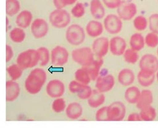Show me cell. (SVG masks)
Returning <instances> with one entry per match:
<instances>
[{
	"label": "cell",
	"mask_w": 158,
	"mask_h": 128,
	"mask_svg": "<svg viewBox=\"0 0 158 128\" xmlns=\"http://www.w3.org/2000/svg\"><path fill=\"white\" fill-rule=\"evenodd\" d=\"M83 85L77 81H73L69 85V90L73 94H77Z\"/></svg>",
	"instance_id": "cell-43"
},
{
	"label": "cell",
	"mask_w": 158,
	"mask_h": 128,
	"mask_svg": "<svg viewBox=\"0 0 158 128\" xmlns=\"http://www.w3.org/2000/svg\"><path fill=\"white\" fill-rule=\"evenodd\" d=\"M145 44L148 47L154 48L158 46V35L151 32L147 33L144 37Z\"/></svg>",
	"instance_id": "cell-36"
},
{
	"label": "cell",
	"mask_w": 158,
	"mask_h": 128,
	"mask_svg": "<svg viewBox=\"0 0 158 128\" xmlns=\"http://www.w3.org/2000/svg\"><path fill=\"white\" fill-rule=\"evenodd\" d=\"M13 56V52L12 47L9 45L6 46V61L8 62L12 59Z\"/></svg>",
	"instance_id": "cell-45"
},
{
	"label": "cell",
	"mask_w": 158,
	"mask_h": 128,
	"mask_svg": "<svg viewBox=\"0 0 158 128\" xmlns=\"http://www.w3.org/2000/svg\"><path fill=\"white\" fill-rule=\"evenodd\" d=\"M90 12L96 20H101L105 16V10L100 0H92L90 4Z\"/></svg>",
	"instance_id": "cell-22"
},
{
	"label": "cell",
	"mask_w": 158,
	"mask_h": 128,
	"mask_svg": "<svg viewBox=\"0 0 158 128\" xmlns=\"http://www.w3.org/2000/svg\"><path fill=\"white\" fill-rule=\"evenodd\" d=\"M94 54L89 47H81L72 51L73 60L82 66H86L94 60Z\"/></svg>",
	"instance_id": "cell-5"
},
{
	"label": "cell",
	"mask_w": 158,
	"mask_h": 128,
	"mask_svg": "<svg viewBox=\"0 0 158 128\" xmlns=\"http://www.w3.org/2000/svg\"><path fill=\"white\" fill-rule=\"evenodd\" d=\"M129 45L131 48L137 52L143 50L146 45L144 37L142 33H135L130 37Z\"/></svg>",
	"instance_id": "cell-25"
},
{
	"label": "cell",
	"mask_w": 158,
	"mask_h": 128,
	"mask_svg": "<svg viewBox=\"0 0 158 128\" xmlns=\"http://www.w3.org/2000/svg\"><path fill=\"white\" fill-rule=\"evenodd\" d=\"M124 59L125 62L129 64H134L139 60V54L137 51L129 48L125 50V52L123 54Z\"/></svg>",
	"instance_id": "cell-34"
},
{
	"label": "cell",
	"mask_w": 158,
	"mask_h": 128,
	"mask_svg": "<svg viewBox=\"0 0 158 128\" xmlns=\"http://www.w3.org/2000/svg\"><path fill=\"white\" fill-rule=\"evenodd\" d=\"M104 63V61L102 59L94 60L92 63L86 66H83V68L86 71L89 75L91 80L96 81L98 78L100 74V69Z\"/></svg>",
	"instance_id": "cell-19"
},
{
	"label": "cell",
	"mask_w": 158,
	"mask_h": 128,
	"mask_svg": "<svg viewBox=\"0 0 158 128\" xmlns=\"http://www.w3.org/2000/svg\"><path fill=\"white\" fill-rule=\"evenodd\" d=\"M86 38L83 28L81 25L74 24L69 26L66 32V39L72 46H79L82 44Z\"/></svg>",
	"instance_id": "cell-3"
},
{
	"label": "cell",
	"mask_w": 158,
	"mask_h": 128,
	"mask_svg": "<svg viewBox=\"0 0 158 128\" xmlns=\"http://www.w3.org/2000/svg\"><path fill=\"white\" fill-rule=\"evenodd\" d=\"M75 78L78 82L86 85H87L91 81L89 75L83 68L78 69L75 71Z\"/></svg>",
	"instance_id": "cell-31"
},
{
	"label": "cell",
	"mask_w": 158,
	"mask_h": 128,
	"mask_svg": "<svg viewBox=\"0 0 158 128\" xmlns=\"http://www.w3.org/2000/svg\"><path fill=\"white\" fill-rule=\"evenodd\" d=\"M93 90L91 87L86 85H83L79 92L77 93V95L79 99H87L91 96Z\"/></svg>",
	"instance_id": "cell-39"
},
{
	"label": "cell",
	"mask_w": 158,
	"mask_h": 128,
	"mask_svg": "<svg viewBox=\"0 0 158 128\" xmlns=\"http://www.w3.org/2000/svg\"><path fill=\"white\" fill-rule=\"evenodd\" d=\"M104 5L108 8L117 9L123 3L122 0H102Z\"/></svg>",
	"instance_id": "cell-42"
},
{
	"label": "cell",
	"mask_w": 158,
	"mask_h": 128,
	"mask_svg": "<svg viewBox=\"0 0 158 128\" xmlns=\"http://www.w3.org/2000/svg\"><path fill=\"white\" fill-rule=\"evenodd\" d=\"M104 27L110 35L118 34L123 28L122 20L115 14H109L104 19Z\"/></svg>",
	"instance_id": "cell-6"
},
{
	"label": "cell",
	"mask_w": 158,
	"mask_h": 128,
	"mask_svg": "<svg viewBox=\"0 0 158 128\" xmlns=\"http://www.w3.org/2000/svg\"><path fill=\"white\" fill-rule=\"evenodd\" d=\"M141 94V91L136 86H131L125 90L124 98L129 104H136Z\"/></svg>",
	"instance_id": "cell-27"
},
{
	"label": "cell",
	"mask_w": 158,
	"mask_h": 128,
	"mask_svg": "<svg viewBox=\"0 0 158 128\" xmlns=\"http://www.w3.org/2000/svg\"><path fill=\"white\" fill-rule=\"evenodd\" d=\"M55 7L56 9H61L67 6L66 0H53Z\"/></svg>",
	"instance_id": "cell-44"
},
{
	"label": "cell",
	"mask_w": 158,
	"mask_h": 128,
	"mask_svg": "<svg viewBox=\"0 0 158 128\" xmlns=\"http://www.w3.org/2000/svg\"><path fill=\"white\" fill-rule=\"evenodd\" d=\"M6 100L7 102H13L17 98L20 93V88L15 81H8L6 82Z\"/></svg>",
	"instance_id": "cell-18"
},
{
	"label": "cell",
	"mask_w": 158,
	"mask_h": 128,
	"mask_svg": "<svg viewBox=\"0 0 158 128\" xmlns=\"http://www.w3.org/2000/svg\"><path fill=\"white\" fill-rule=\"evenodd\" d=\"M49 27L48 23L44 19H36L31 25V31L35 39H42L48 32Z\"/></svg>",
	"instance_id": "cell-10"
},
{
	"label": "cell",
	"mask_w": 158,
	"mask_h": 128,
	"mask_svg": "<svg viewBox=\"0 0 158 128\" xmlns=\"http://www.w3.org/2000/svg\"><path fill=\"white\" fill-rule=\"evenodd\" d=\"M82 111V106L79 103L74 102L70 103L67 106L66 114L67 117L71 120H77L81 116Z\"/></svg>",
	"instance_id": "cell-24"
},
{
	"label": "cell",
	"mask_w": 158,
	"mask_h": 128,
	"mask_svg": "<svg viewBox=\"0 0 158 128\" xmlns=\"http://www.w3.org/2000/svg\"><path fill=\"white\" fill-rule=\"evenodd\" d=\"M68 51L62 46H58L51 52V60L55 67H62L66 64L69 60Z\"/></svg>",
	"instance_id": "cell-8"
},
{
	"label": "cell",
	"mask_w": 158,
	"mask_h": 128,
	"mask_svg": "<svg viewBox=\"0 0 158 128\" xmlns=\"http://www.w3.org/2000/svg\"><path fill=\"white\" fill-rule=\"evenodd\" d=\"M65 87L63 83L58 79L50 81L46 86V93L51 98H58L64 93Z\"/></svg>",
	"instance_id": "cell-12"
},
{
	"label": "cell",
	"mask_w": 158,
	"mask_h": 128,
	"mask_svg": "<svg viewBox=\"0 0 158 128\" xmlns=\"http://www.w3.org/2000/svg\"><path fill=\"white\" fill-rule=\"evenodd\" d=\"M7 72L13 81H16L22 75L23 69L17 64H13L7 68Z\"/></svg>",
	"instance_id": "cell-32"
},
{
	"label": "cell",
	"mask_w": 158,
	"mask_h": 128,
	"mask_svg": "<svg viewBox=\"0 0 158 128\" xmlns=\"http://www.w3.org/2000/svg\"><path fill=\"white\" fill-rule=\"evenodd\" d=\"M115 84L114 78L112 75L98 76L96 79V87L97 90L105 93L110 91Z\"/></svg>",
	"instance_id": "cell-15"
},
{
	"label": "cell",
	"mask_w": 158,
	"mask_h": 128,
	"mask_svg": "<svg viewBox=\"0 0 158 128\" xmlns=\"http://www.w3.org/2000/svg\"><path fill=\"white\" fill-rule=\"evenodd\" d=\"M21 6L18 0H6V12L9 16H13L20 10Z\"/></svg>",
	"instance_id": "cell-29"
},
{
	"label": "cell",
	"mask_w": 158,
	"mask_h": 128,
	"mask_svg": "<svg viewBox=\"0 0 158 128\" xmlns=\"http://www.w3.org/2000/svg\"><path fill=\"white\" fill-rule=\"evenodd\" d=\"M85 14V7L83 3L78 2L71 9V14L75 18H81Z\"/></svg>",
	"instance_id": "cell-38"
},
{
	"label": "cell",
	"mask_w": 158,
	"mask_h": 128,
	"mask_svg": "<svg viewBox=\"0 0 158 128\" xmlns=\"http://www.w3.org/2000/svg\"><path fill=\"white\" fill-rule=\"evenodd\" d=\"M154 102V95L152 92L148 90H143L141 91L140 97L136 103L137 108L139 109H142L143 108L151 106Z\"/></svg>",
	"instance_id": "cell-21"
},
{
	"label": "cell",
	"mask_w": 158,
	"mask_h": 128,
	"mask_svg": "<svg viewBox=\"0 0 158 128\" xmlns=\"http://www.w3.org/2000/svg\"><path fill=\"white\" fill-rule=\"evenodd\" d=\"M127 121H142V120L139 114L133 113L129 114L127 118Z\"/></svg>",
	"instance_id": "cell-46"
},
{
	"label": "cell",
	"mask_w": 158,
	"mask_h": 128,
	"mask_svg": "<svg viewBox=\"0 0 158 128\" xmlns=\"http://www.w3.org/2000/svg\"><path fill=\"white\" fill-rule=\"evenodd\" d=\"M155 72L144 70H140L137 76L138 83L142 87H144L151 86L155 82Z\"/></svg>",
	"instance_id": "cell-16"
},
{
	"label": "cell",
	"mask_w": 158,
	"mask_h": 128,
	"mask_svg": "<svg viewBox=\"0 0 158 128\" xmlns=\"http://www.w3.org/2000/svg\"><path fill=\"white\" fill-rule=\"evenodd\" d=\"M17 64L23 70L36 66L40 62V55L38 50L30 49L19 54L17 58Z\"/></svg>",
	"instance_id": "cell-2"
},
{
	"label": "cell",
	"mask_w": 158,
	"mask_h": 128,
	"mask_svg": "<svg viewBox=\"0 0 158 128\" xmlns=\"http://www.w3.org/2000/svg\"><path fill=\"white\" fill-rule=\"evenodd\" d=\"M107 106H104L98 109L96 114V119L98 121H109Z\"/></svg>",
	"instance_id": "cell-41"
},
{
	"label": "cell",
	"mask_w": 158,
	"mask_h": 128,
	"mask_svg": "<svg viewBox=\"0 0 158 128\" xmlns=\"http://www.w3.org/2000/svg\"><path fill=\"white\" fill-rule=\"evenodd\" d=\"M105 101V97L104 93L97 90L93 91L92 94L87 99V103L90 107L92 108H98L104 104Z\"/></svg>",
	"instance_id": "cell-26"
},
{
	"label": "cell",
	"mask_w": 158,
	"mask_h": 128,
	"mask_svg": "<svg viewBox=\"0 0 158 128\" xmlns=\"http://www.w3.org/2000/svg\"><path fill=\"white\" fill-rule=\"evenodd\" d=\"M156 78L157 79V81H158V70L156 71Z\"/></svg>",
	"instance_id": "cell-48"
},
{
	"label": "cell",
	"mask_w": 158,
	"mask_h": 128,
	"mask_svg": "<svg viewBox=\"0 0 158 128\" xmlns=\"http://www.w3.org/2000/svg\"><path fill=\"white\" fill-rule=\"evenodd\" d=\"M104 25L97 20L89 21L86 26V32L87 35L92 38L100 36L104 32Z\"/></svg>",
	"instance_id": "cell-17"
},
{
	"label": "cell",
	"mask_w": 158,
	"mask_h": 128,
	"mask_svg": "<svg viewBox=\"0 0 158 128\" xmlns=\"http://www.w3.org/2000/svg\"></svg>",
	"instance_id": "cell-50"
},
{
	"label": "cell",
	"mask_w": 158,
	"mask_h": 128,
	"mask_svg": "<svg viewBox=\"0 0 158 128\" xmlns=\"http://www.w3.org/2000/svg\"><path fill=\"white\" fill-rule=\"evenodd\" d=\"M117 13L122 20H131L133 19L137 14V6L135 4L132 2L122 3L117 9Z\"/></svg>",
	"instance_id": "cell-11"
},
{
	"label": "cell",
	"mask_w": 158,
	"mask_h": 128,
	"mask_svg": "<svg viewBox=\"0 0 158 128\" xmlns=\"http://www.w3.org/2000/svg\"><path fill=\"white\" fill-rule=\"evenodd\" d=\"M135 75L133 72L129 68L123 69L118 74V81L120 84L124 86H131L135 81Z\"/></svg>",
	"instance_id": "cell-20"
},
{
	"label": "cell",
	"mask_w": 158,
	"mask_h": 128,
	"mask_svg": "<svg viewBox=\"0 0 158 128\" xmlns=\"http://www.w3.org/2000/svg\"><path fill=\"white\" fill-rule=\"evenodd\" d=\"M77 0H66V1L67 5H71L74 4Z\"/></svg>",
	"instance_id": "cell-47"
},
{
	"label": "cell",
	"mask_w": 158,
	"mask_h": 128,
	"mask_svg": "<svg viewBox=\"0 0 158 128\" xmlns=\"http://www.w3.org/2000/svg\"><path fill=\"white\" fill-rule=\"evenodd\" d=\"M49 20L51 24L55 28L62 29L69 25L71 21V17L66 10L56 9L50 13Z\"/></svg>",
	"instance_id": "cell-4"
},
{
	"label": "cell",
	"mask_w": 158,
	"mask_h": 128,
	"mask_svg": "<svg viewBox=\"0 0 158 128\" xmlns=\"http://www.w3.org/2000/svg\"><path fill=\"white\" fill-rule=\"evenodd\" d=\"M32 14L28 10H24L20 13L16 19V25L23 29L27 28L32 24Z\"/></svg>",
	"instance_id": "cell-23"
},
{
	"label": "cell",
	"mask_w": 158,
	"mask_h": 128,
	"mask_svg": "<svg viewBox=\"0 0 158 128\" xmlns=\"http://www.w3.org/2000/svg\"><path fill=\"white\" fill-rule=\"evenodd\" d=\"M25 32L23 28L20 27L14 28L9 33V37L10 40L16 43H20L25 40Z\"/></svg>",
	"instance_id": "cell-30"
},
{
	"label": "cell",
	"mask_w": 158,
	"mask_h": 128,
	"mask_svg": "<svg viewBox=\"0 0 158 128\" xmlns=\"http://www.w3.org/2000/svg\"><path fill=\"white\" fill-rule=\"evenodd\" d=\"M127 44L123 37L114 36L109 41V50L114 56H120L123 55L127 50Z\"/></svg>",
	"instance_id": "cell-13"
},
{
	"label": "cell",
	"mask_w": 158,
	"mask_h": 128,
	"mask_svg": "<svg viewBox=\"0 0 158 128\" xmlns=\"http://www.w3.org/2000/svg\"><path fill=\"white\" fill-rule=\"evenodd\" d=\"M139 115L142 121H152L156 117V112L155 109L151 105L140 109Z\"/></svg>",
	"instance_id": "cell-28"
},
{
	"label": "cell",
	"mask_w": 158,
	"mask_h": 128,
	"mask_svg": "<svg viewBox=\"0 0 158 128\" xmlns=\"http://www.w3.org/2000/svg\"><path fill=\"white\" fill-rule=\"evenodd\" d=\"M38 52L40 55V64L41 66H46L49 63L51 59V54L49 50L44 47L39 48Z\"/></svg>",
	"instance_id": "cell-35"
},
{
	"label": "cell",
	"mask_w": 158,
	"mask_h": 128,
	"mask_svg": "<svg viewBox=\"0 0 158 128\" xmlns=\"http://www.w3.org/2000/svg\"><path fill=\"white\" fill-rule=\"evenodd\" d=\"M150 31L158 35V13H154L149 18Z\"/></svg>",
	"instance_id": "cell-40"
},
{
	"label": "cell",
	"mask_w": 158,
	"mask_h": 128,
	"mask_svg": "<svg viewBox=\"0 0 158 128\" xmlns=\"http://www.w3.org/2000/svg\"><path fill=\"white\" fill-rule=\"evenodd\" d=\"M140 70L156 72L158 70V58L153 54H147L142 56L139 62Z\"/></svg>",
	"instance_id": "cell-14"
},
{
	"label": "cell",
	"mask_w": 158,
	"mask_h": 128,
	"mask_svg": "<svg viewBox=\"0 0 158 128\" xmlns=\"http://www.w3.org/2000/svg\"><path fill=\"white\" fill-rule=\"evenodd\" d=\"M46 79L45 71L40 68H35L31 71L25 79V90L31 94H38L46 82Z\"/></svg>",
	"instance_id": "cell-1"
},
{
	"label": "cell",
	"mask_w": 158,
	"mask_h": 128,
	"mask_svg": "<svg viewBox=\"0 0 158 128\" xmlns=\"http://www.w3.org/2000/svg\"><path fill=\"white\" fill-rule=\"evenodd\" d=\"M66 105L65 101L63 98H58L54 101L52 103V109L54 112L59 113L63 112L66 109Z\"/></svg>",
	"instance_id": "cell-37"
},
{
	"label": "cell",
	"mask_w": 158,
	"mask_h": 128,
	"mask_svg": "<svg viewBox=\"0 0 158 128\" xmlns=\"http://www.w3.org/2000/svg\"><path fill=\"white\" fill-rule=\"evenodd\" d=\"M133 27L138 31H144L148 27V20L146 17L140 15L136 17L133 21Z\"/></svg>",
	"instance_id": "cell-33"
},
{
	"label": "cell",
	"mask_w": 158,
	"mask_h": 128,
	"mask_svg": "<svg viewBox=\"0 0 158 128\" xmlns=\"http://www.w3.org/2000/svg\"><path fill=\"white\" fill-rule=\"evenodd\" d=\"M157 52V55H158V48H157V52Z\"/></svg>",
	"instance_id": "cell-49"
},
{
	"label": "cell",
	"mask_w": 158,
	"mask_h": 128,
	"mask_svg": "<svg viewBox=\"0 0 158 128\" xmlns=\"http://www.w3.org/2000/svg\"><path fill=\"white\" fill-rule=\"evenodd\" d=\"M127 109L125 105L120 101L111 103L107 108L109 121H120L125 118Z\"/></svg>",
	"instance_id": "cell-7"
},
{
	"label": "cell",
	"mask_w": 158,
	"mask_h": 128,
	"mask_svg": "<svg viewBox=\"0 0 158 128\" xmlns=\"http://www.w3.org/2000/svg\"><path fill=\"white\" fill-rule=\"evenodd\" d=\"M109 50V40L107 37H98L92 44V51L99 59L104 58Z\"/></svg>",
	"instance_id": "cell-9"
}]
</instances>
